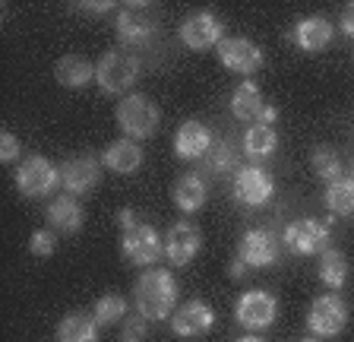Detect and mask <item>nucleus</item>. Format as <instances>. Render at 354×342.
Wrapping results in <instances>:
<instances>
[{
  "mask_svg": "<svg viewBox=\"0 0 354 342\" xmlns=\"http://www.w3.org/2000/svg\"><path fill=\"white\" fill-rule=\"evenodd\" d=\"M326 206L335 216H354V178H339L326 187Z\"/></svg>",
  "mask_w": 354,
  "mask_h": 342,
  "instance_id": "27",
  "label": "nucleus"
},
{
  "mask_svg": "<svg viewBox=\"0 0 354 342\" xmlns=\"http://www.w3.org/2000/svg\"><path fill=\"white\" fill-rule=\"evenodd\" d=\"M171 200L180 213H199L206 206V181L199 174H180L174 190H171Z\"/></svg>",
  "mask_w": 354,
  "mask_h": 342,
  "instance_id": "21",
  "label": "nucleus"
},
{
  "mask_svg": "<svg viewBox=\"0 0 354 342\" xmlns=\"http://www.w3.org/2000/svg\"><path fill=\"white\" fill-rule=\"evenodd\" d=\"M212 143L215 140H212L206 124H199V120H184L174 134V152L180 159H187V162H193V159L209 156Z\"/></svg>",
  "mask_w": 354,
  "mask_h": 342,
  "instance_id": "17",
  "label": "nucleus"
},
{
  "mask_svg": "<svg viewBox=\"0 0 354 342\" xmlns=\"http://www.w3.org/2000/svg\"><path fill=\"white\" fill-rule=\"evenodd\" d=\"M317 269H319V279H323L326 289H342L348 282V260H345V253L335 251V247H326Z\"/></svg>",
  "mask_w": 354,
  "mask_h": 342,
  "instance_id": "26",
  "label": "nucleus"
},
{
  "mask_svg": "<svg viewBox=\"0 0 354 342\" xmlns=\"http://www.w3.org/2000/svg\"><path fill=\"white\" fill-rule=\"evenodd\" d=\"M212 327H215V311L206 305V301H199V298L180 305L174 314H171V330H174V336H180V339L206 336Z\"/></svg>",
  "mask_w": 354,
  "mask_h": 342,
  "instance_id": "12",
  "label": "nucleus"
},
{
  "mask_svg": "<svg viewBox=\"0 0 354 342\" xmlns=\"http://www.w3.org/2000/svg\"><path fill=\"white\" fill-rule=\"evenodd\" d=\"M98 327H102V323L95 320V314L73 311L60 320L57 339L60 342H98Z\"/></svg>",
  "mask_w": 354,
  "mask_h": 342,
  "instance_id": "22",
  "label": "nucleus"
},
{
  "mask_svg": "<svg viewBox=\"0 0 354 342\" xmlns=\"http://www.w3.org/2000/svg\"><path fill=\"white\" fill-rule=\"evenodd\" d=\"M310 162H313V171H317V174L326 181V184H332V181H339V178H342L339 156H335V152H332L329 146H317V149H313Z\"/></svg>",
  "mask_w": 354,
  "mask_h": 342,
  "instance_id": "29",
  "label": "nucleus"
},
{
  "mask_svg": "<svg viewBox=\"0 0 354 342\" xmlns=\"http://www.w3.org/2000/svg\"><path fill=\"white\" fill-rule=\"evenodd\" d=\"M237 342H266V339H259V336H243V339H237Z\"/></svg>",
  "mask_w": 354,
  "mask_h": 342,
  "instance_id": "39",
  "label": "nucleus"
},
{
  "mask_svg": "<svg viewBox=\"0 0 354 342\" xmlns=\"http://www.w3.org/2000/svg\"><path fill=\"white\" fill-rule=\"evenodd\" d=\"M199 247H203V235H199V228L190 219L174 222L168 228V235H165V257H168L174 267H187L199 253Z\"/></svg>",
  "mask_w": 354,
  "mask_h": 342,
  "instance_id": "13",
  "label": "nucleus"
},
{
  "mask_svg": "<svg viewBox=\"0 0 354 342\" xmlns=\"http://www.w3.org/2000/svg\"><path fill=\"white\" fill-rule=\"evenodd\" d=\"M140 80V60L124 51H108L95 64V82L104 96H120Z\"/></svg>",
  "mask_w": 354,
  "mask_h": 342,
  "instance_id": "3",
  "label": "nucleus"
},
{
  "mask_svg": "<svg viewBox=\"0 0 354 342\" xmlns=\"http://www.w3.org/2000/svg\"><path fill=\"white\" fill-rule=\"evenodd\" d=\"M118 124L130 140H146L158 130V120H162V111H158V105L152 102L149 96H140V92H133V96L120 98L118 105Z\"/></svg>",
  "mask_w": 354,
  "mask_h": 342,
  "instance_id": "2",
  "label": "nucleus"
},
{
  "mask_svg": "<svg viewBox=\"0 0 354 342\" xmlns=\"http://www.w3.org/2000/svg\"><path fill=\"white\" fill-rule=\"evenodd\" d=\"M149 336V320L142 314L124 320V342H142Z\"/></svg>",
  "mask_w": 354,
  "mask_h": 342,
  "instance_id": "32",
  "label": "nucleus"
},
{
  "mask_svg": "<svg viewBox=\"0 0 354 342\" xmlns=\"http://www.w3.org/2000/svg\"><path fill=\"white\" fill-rule=\"evenodd\" d=\"M54 80L60 86H66V89H82L86 82L95 80V64L86 60L82 54H66V57H60L54 64Z\"/></svg>",
  "mask_w": 354,
  "mask_h": 342,
  "instance_id": "20",
  "label": "nucleus"
},
{
  "mask_svg": "<svg viewBox=\"0 0 354 342\" xmlns=\"http://www.w3.org/2000/svg\"><path fill=\"white\" fill-rule=\"evenodd\" d=\"M307 342H317V339H307Z\"/></svg>",
  "mask_w": 354,
  "mask_h": 342,
  "instance_id": "40",
  "label": "nucleus"
},
{
  "mask_svg": "<svg viewBox=\"0 0 354 342\" xmlns=\"http://www.w3.org/2000/svg\"><path fill=\"white\" fill-rule=\"evenodd\" d=\"M266 105L269 102L263 98L257 82H241L234 89V96H231V114H234L237 120H253V124H257Z\"/></svg>",
  "mask_w": 354,
  "mask_h": 342,
  "instance_id": "23",
  "label": "nucleus"
},
{
  "mask_svg": "<svg viewBox=\"0 0 354 342\" xmlns=\"http://www.w3.org/2000/svg\"><path fill=\"white\" fill-rule=\"evenodd\" d=\"M275 149H279L275 127H266V124L247 127V134H243V152L250 159H269V156H275Z\"/></svg>",
  "mask_w": 354,
  "mask_h": 342,
  "instance_id": "25",
  "label": "nucleus"
},
{
  "mask_svg": "<svg viewBox=\"0 0 354 342\" xmlns=\"http://www.w3.org/2000/svg\"><path fill=\"white\" fill-rule=\"evenodd\" d=\"M104 168L118 171V174H133V171L142 165V149L133 140H118L104 149Z\"/></svg>",
  "mask_w": 354,
  "mask_h": 342,
  "instance_id": "24",
  "label": "nucleus"
},
{
  "mask_svg": "<svg viewBox=\"0 0 354 342\" xmlns=\"http://www.w3.org/2000/svg\"><path fill=\"white\" fill-rule=\"evenodd\" d=\"M19 159V140L13 134H0V162H16Z\"/></svg>",
  "mask_w": 354,
  "mask_h": 342,
  "instance_id": "33",
  "label": "nucleus"
},
{
  "mask_svg": "<svg viewBox=\"0 0 354 342\" xmlns=\"http://www.w3.org/2000/svg\"><path fill=\"white\" fill-rule=\"evenodd\" d=\"M228 273H231V279H243V276H247V263L243 260H234L228 267Z\"/></svg>",
  "mask_w": 354,
  "mask_h": 342,
  "instance_id": "38",
  "label": "nucleus"
},
{
  "mask_svg": "<svg viewBox=\"0 0 354 342\" xmlns=\"http://www.w3.org/2000/svg\"><path fill=\"white\" fill-rule=\"evenodd\" d=\"M48 222H51V228L64 231V235H73V231L82 228L86 213H82L80 200H76L73 194H60V197H54V203L48 206Z\"/></svg>",
  "mask_w": 354,
  "mask_h": 342,
  "instance_id": "19",
  "label": "nucleus"
},
{
  "mask_svg": "<svg viewBox=\"0 0 354 342\" xmlns=\"http://www.w3.org/2000/svg\"><path fill=\"white\" fill-rule=\"evenodd\" d=\"M209 162H212V171H218V174H225V171L234 168V152H231L228 143H212V149H209Z\"/></svg>",
  "mask_w": 354,
  "mask_h": 342,
  "instance_id": "31",
  "label": "nucleus"
},
{
  "mask_svg": "<svg viewBox=\"0 0 354 342\" xmlns=\"http://www.w3.org/2000/svg\"><path fill=\"white\" fill-rule=\"evenodd\" d=\"M215 51H218V60L225 67L241 76H250L263 67V51L253 45L250 38H225Z\"/></svg>",
  "mask_w": 354,
  "mask_h": 342,
  "instance_id": "15",
  "label": "nucleus"
},
{
  "mask_svg": "<svg viewBox=\"0 0 354 342\" xmlns=\"http://www.w3.org/2000/svg\"><path fill=\"white\" fill-rule=\"evenodd\" d=\"M291 42H295L301 51H307V54L323 51V48L332 42V23L329 19H323V16L301 19V23L291 29Z\"/></svg>",
  "mask_w": 354,
  "mask_h": 342,
  "instance_id": "18",
  "label": "nucleus"
},
{
  "mask_svg": "<svg viewBox=\"0 0 354 342\" xmlns=\"http://www.w3.org/2000/svg\"><path fill=\"white\" fill-rule=\"evenodd\" d=\"M180 42H184L190 51H209V48H218L225 42V26L218 23V16L209 13V10H199V13L187 16L180 23Z\"/></svg>",
  "mask_w": 354,
  "mask_h": 342,
  "instance_id": "7",
  "label": "nucleus"
},
{
  "mask_svg": "<svg viewBox=\"0 0 354 342\" xmlns=\"http://www.w3.org/2000/svg\"><path fill=\"white\" fill-rule=\"evenodd\" d=\"M60 184V171L54 168L44 156H29L22 165H16V187L22 197H48Z\"/></svg>",
  "mask_w": 354,
  "mask_h": 342,
  "instance_id": "5",
  "label": "nucleus"
},
{
  "mask_svg": "<svg viewBox=\"0 0 354 342\" xmlns=\"http://www.w3.org/2000/svg\"><path fill=\"white\" fill-rule=\"evenodd\" d=\"M118 222H120V228H124V231H130V228H136V225H140V222H136V213H133V209H120V213H118Z\"/></svg>",
  "mask_w": 354,
  "mask_h": 342,
  "instance_id": "36",
  "label": "nucleus"
},
{
  "mask_svg": "<svg viewBox=\"0 0 354 342\" xmlns=\"http://www.w3.org/2000/svg\"><path fill=\"white\" fill-rule=\"evenodd\" d=\"M348 323V307L339 295H319L307 314V327L313 336L319 339H329V336H339Z\"/></svg>",
  "mask_w": 354,
  "mask_h": 342,
  "instance_id": "8",
  "label": "nucleus"
},
{
  "mask_svg": "<svg viewBox=\"0 0 354 342\" xmlns=\"http://www.w3.org/2000/svg\"><path fill=\"white\" fill-rule=\"evenodd\" d=\"M275 194V181L272 174L259 165H247V168L237 171L234 178V200L243 203V206H266Z\"/></svg>",
  "mask_w": 354,
  "mask_h": 342,
  "instance_id": "10",
  "label": "nucleus"
},
{
  "mask_svg": "<svg viewBox=\"0 0 354 342\" xmlns=\"http://www.w3.org/2000/svg\"><path fill=\"white\" fill-rule=\"evenodd\" d=\"M118 35L127 45H146L149 38L158 32V16L152 13L149 3H127L118 13Z\"/></svg>",
  "mask_w": 354,
  "mask_h": 342,
  "instance_id": "9",
  "label": "nucleus"
},
{
  "mask_svg": "<svg viewBox=\"0 0 354 342\" xmlns=\"http://www.w3.org/2000/svg\"><path fill=\"white\" fill-rule=\"evenodd\" d=\"M120 253H124L127 260L133 267H152L165 257V238L152 225L140 222L136 228L124 231V238H120Z\"/></svg>",
  "mask_w": 354,
  "mask_h": 342,
  "instance_id": "4",
  "label": "nucleus"
},
{
  "mask_svg": "<svg viewBox=\"0 0 354 342\" xmlns=\"http://www.w3.org/2000/svg\"><path fill=\"white\" fill-rule=\"evenodd\" d=\"M76 10H80V13H88V16H98V13L114 10V3H108V0H104V3H76Z\"/></svg>",
  "mask_w": 354,
  "mask_h": 342,
  "instance_id": "34",
  "label": "nucleus"
},
{
  "mask_svg": "<svg viewBox=\"0 0 354 342\" xmlns=\"http://www.w3.org/2000/svg\"><path fill=\"white\" fill-rule=\"evenodd\" d=\"M29 251L35 253V257H51V253L57 251V238H54V228L35 231V235L29 238Z\"/></svg>",
  "mask_w": 354,
  "mask_h": 342,
  "instance_id": "30",
  "label": "nucleus"
},
{
  "mask_svg": "<svg viewBox=\"0 0 354 342\" xmlns=\"http://www.w3.org/2000/svg\"><path fill=\"white\" fill-rule=\"evenodd\" d=\"M285 247L291 253H301V257H310V253H323L329 247V228L317 219H297L285 228L281 235Z\"/></svg>",
  "mask_w": 354,
  "mask_h": 342,
  "instance_id": "11",
  "label": "nucleus"
},
{
  "mask_svg": "<svg viewBox=\"0 0 354 342\" xmlns=\"http://www.w3.org/2000/svg\"><path fill=\"white\" fill-rule=\"evenodd\" d=\"M133 305H136V314H142L146 320H171L174 305H177L174 276L168 269H146L136 279Z\"/></svg>",
  "mask_w": 354,
  "mask_h": 342,
  "instance_id": "1",
  "label": "nucleus"
},
{
  "mask_svg": "<svg viewBox=\"0 0 354 342\" xmlns=\"http://www.w3.org/2000/svg\"><path fill=\"white\" fill-rule=\"evenodd\" d=\"M234 314L243 330H253V333L257 330H269L275 323V317H279V301H275L272 291H263V289L243 291Z\"/></svg>",
  "mask_w": 354,
  "mask_h": 342,
  "instance_id": "6",
  "label": "nucleus"
},
{
  "mask_svg": "<svg viewBox=\"0 0 354 342\" xmlns=\"http://www.w3.org/2000/svg\"><path fill=\"white\" fill-rule=\"evenodd\" d=\"M127 298L124 295H104V298H98L95 301V320L102 323V327H108V323H118V320H124L127 317Z\"/></svg>",
  "mask_w": 354,
  "mask_h": 342,
  "instance_id": "28",
  "label": "nucleus"
},
{
  "mask_svg": "<svg viewBox=\"0 0 354 342\" xmlns=\"http://www.w3.org/2000/svg\"><path fill=\"white\" fill-rule=\"evenodd\" d=\"M342 32H345L348 38H354V3H348L345 13H342Z\"/></svg>",
  "mask_w": 354,
  "mask_h": 342,
  "instance_id": "35",
  "label": "nucleus"
},
{
  "mask_svg": "<svg viewBox=\"0 0 354 342\" xmlns=\"http://www.w3.org/2000/svg\"><path fill=\"white\" fill-rule=\"evenodd\" d=\"M102 178V162L95 156H73L66 159L64 168H60V184L66 187V194L82 197L88 194L92 187Z\"/></svg>",
  "mask_w": 354,
  "mask_h": 342,
  "instance_id": "14",
  "label": "nucleus"
},
{
  "mask_svg": "<svg viewBox=\"0 0 354 342\" xmlns=\"http://www.w3.org/2000/svg\"><path fill=\"white\" fill-rule=\"evenodd\" d=\"M275 257H279V238L272 231L250 228L241 238V244H237V260H243L247 267H257V269L272 267Z\"/></svg>",
  "mask_w": 354,
  "mask_h": 342,
  "instance_id": "16",
  "label": "nucleus"
},
{
  "mask_svg": "<svg viewBox=\"0 0 354 342\" xmlns=\"http://www.w3.org/2000/svg\"><path fill=\"white\" fill-rule=\"evenodd\" d=\"M275 118H279V111H275V105H266V108H263V114H259V120H257V124L272 127V124H275Z\"/></svg>",
  "mask_w": 354,
  "mask_h": 342,
  "instance_id": "37",
  "label": "nucleus"
}]
</instances>
